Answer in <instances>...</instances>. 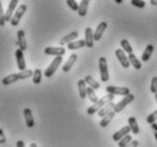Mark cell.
Here are the masks:
<instances>
[{
    "label": "cell",
    "mask_w": 157,
    "mask_h": 147,
    "mask_svg": "<svg viewBox=\"0 0 157 147\" xmlns=\"http://www.w3.org/2000/svg\"><path fill=\"white\" fill-rule=\"evenodd\" d=\"M42 80V71L40 68H36L33 71V75H32V81L34 84H39Z\"/></svg>",
    "instance_id": "83f0119b"
},
{
    "label": "cell",
    "mask_w": 157,
    "mask_h": 147,
    "mask_svg": "<svg viewBox=\"0 0 157 147\" xmlns=\"http://www.w3.org/2000/svg\"><path fill=\"white\" fill-rule=\"evenodd\" d=\"M128 58H129V62H130V64L133 66L136 70H140L141 68V62L138 60L137 58V56L134 55L133 52L132 54H129V56H128Z\"/></svg>",
    "instance_id": "d4e9b609"
},
{
    "label": "cell",
    "mask_w": 157,
    "mask_h": 147,
    "mask_svg": "<svg viewBox=\"0 0 157 147\" xmlns=\"http://www.w3.org/2000/svg\"><path fill=\"white\" fill-rule=\"evenodd\" d=\"M84 81H86V84H89V87H91L92 89H94V90H97V89L100 88V84H99L91 75H86V78H84Z\"/></svg>",
    "instance_id": "4316f807"
},
{
    "label": "cell",
    "mask_w": 157,
    "mask_h": 147,
    "mask_svg": "<svg viewBox=\"0 0 157 147\" xmlns=\"http://www.w3.org/2000/svg\"><path fill=\"white\" fill-rule=\"evenodd\" d=\"M15 57H16V63H17V68L20 71H24L26 68V64H25V60H24V54L23 50H21L20 48L15 52Z\"/></svg>",
    "instance_id": "30bf717a"
},
{
    "label": "cell",
    "mask_w": 157,
    "mask_h": 147,
    "mask_svg": "<svg viewBox=\"0 0 157 147\" xmlns=\"http://www.w3.org/2000/svg\"><path fill=\"white\" fill-rule=\"evenodd\" d=\"M86 81H84V79H81L78 81V95H80V97L82 98V99H84L86 97Z\"/></svg>",
    "instance_id": "7402d4cb"
},
{
    "label": "cell",
    "mask_w": 157,
    "mask_h": 147,
    "mask_svg": "<svg viewBox=\"0 0 157 147\" xmlns=\"http://www.w3.org/2000/svg\"><path fill=\"white\" fill-rule=\"evenodd\" d=\"M151 129H153L154 135H155V138H156V140H157V123L151 124Z\"/></svg>",
    "instance_id": "f35d334b"
},
{
    "label": "cell",
    "mask_w": 157,
    "mask_h": 147,
    "mask_svg": "<svg viewBox=\"0 0 157 147\" xmlns=\"http://www.w3.org/2000/svg\"><path fill=\"white\" fill-rule=\"evenodd\" d=\"M107 94L112 95H120V96H126L130 94V89L126 87H115V86H108L106 88Z\"/></svg>",
    "instance_id": "52a82bcc"
},
{
    "label": "cell",
    "mask_w": 157,
    "mask_h": 147,
    "mask_svg": "<svg viewBox=\"0 0 157 147\" xmlns=\"http://www.w3.org/2000/svg\"><path fill=\"white\" fill-rule=\"evenodd\" d=\"M138 145H139V141H138V140H132V141H131L129 145H126L125 147H138Z\"/></svg>",
    "instance_id": "74e56055"
},
{
    "label": "cell",
    "mask_w": 157,
    "mask_h": 147,
    "mask_svg": "<svg viewBox=\"0 0 157 147\" xmlns=\"http://www.w3.org/2000/svg\"><path fill=\"white\" fill-rule=\"evenodd\" d=\"M156 123H157V122H156Z\"/></svg>",
    "instance_id": "f6af8a7d"
},
{
    "label": "cell",
    "mask_w": 157,
    "mask_h": 147,
    "mask_svg": "<svg viewBox=\"0 0 157 147\" xmlns=\"http://www.w3.org/2000/svg\"><path fill=\"white\" fill-rule=\"evenodd\" d=\"M86 47V42L84 40H74L71 44H67V49L70 50H75V49H81V48Z\"/></svg>",
    "instance_id": "cb8c5ba5"
},
{
    "label": "cell",
    "mask_w": 157,
    "mask_h": 147,
    "mask_svg": "<svg viewBox=\"0 0 157 147\" xmlns=\"http://www.w3.org/2000/svg\"><path fill=\"white\" fill-rule=\"evenodd\" d=\"M121 46H122V50H123L124 52H126V54H132V47H131L130 42L126 39L122 40Z\"/></svg>",
    "instance_id": "f546056e"
},
{
    "label": "cell",
    "mask_w": 157,
    "mask_h": 147,
    "mask_svg": "<svg viewBox=\"0 0 157 147\" xmlns=\"http://www.w3.org/2000/svg\"><path fill=\"white\" fill-rule=\"evenodd\" d=\"M106 29H107L106 22H101V23L98 24V26H97V29H96V31L94 32V41H99V40L101 39L102 34H104V32H105Z\"/></svg>",
    "instance_id": "5bb4252c"
},
{
    "label": "cell",
    "mask_w": 157,
    "mask_h": 147,
    "mask_svg": "<svg viewBox=\"0 0 157 147\" xmlns=\"http://www.w3.org/2000/svg\"><path fill=\"white\" fill-rule=\"evenodd\" d=\"M134 100V96L130 92L129 95H126V96H124V98L122 100H120L117 104H115V107H114V112L115 113H121L124 108L129 105L130 103H132Z\"/></svg>",
    "instance_id": "8992f818"
},
{
    "label": "cell",
    "mask_w": 157,
    "mask_h": 147,
    "mask_svg": "<svg viewBox=\"0 0 157 147\" xmlns=\"http://www.w3.org/2000/svg\"><path fill=\"white\" fill-rule=\"evenodd\" d=\"M131 5L138 8H145L146 2L144 0H131Z\"/></svg>",
    "instance_id": "836d02e7"
},
{
    "label": "cell",
    "mask_w": 157,
    "mask_h": 147,
    "mask_svg": "<svg viewBox=\"0 0 157 147\" xmlns=\"http://www.w3.org/2000/svg\"><path fill=\"white\" fill-rule=\"evenodd\" d=\"M131 141H132V137H131L130 135H126L125 137H123V138L118 141V146H120V147H125L126 145H129Z\"/></svg>",
    "instance_id": "4dcf8cb0"
},
{
    "label": "cell",
    "mask_w": 157,
    "mask_h": 147,
    "mask_svg": "<svg viewBox=\"0 0 157 147\" xmlns=\"http://www.w3.org/2000/svg\"><path fill=\"white\" fill-rule=\"evenodd\" d=\"M114 107H115V104L113 103V102H110V103L106 104L104 107H101L100 110H99L98 115L100 116V118H102V116L106 115L107 113H109L110 111H114Z\"/></svg>",
    "instance_id": "603a6c76"
},
{
    "label": "cell",
    "mask_w": 157,
    "mask_h": 147,
    "mask_svg": "<svg viewBox=\"0 0 157 147\" xmlns=\"http://www.w3.org/2000/svg\"><path fill=\"white\" fill-rule=\"evenodd\" d=\"M128 122H129V127L131 129V132L133 135H138L139 131H140V129H139V124L137 122V119L133 118V116H131V118L128 119Z\"/></svg>",
    "instance_id": "44dd1931"
},
{
    "label": "cell",
    "mask_w": 157,
    "mask_h": 147,
    "mask_svg": "<svg viewBox=\"0 0 157 147\" xmlns=\"http://www.w3.org/2000/svg\"><path fill=\"white\" fill-rule=\"evenodd\" d=\"M62 62H63V56H56L54 60L50 63V65L47 68V70L44 71V76L46 78H51L55 74V72L57 71L58 66H60Z\"/></svg>",
    "instance_id": "3957f363"
},
{
    "label": "cell",
    "mask_w": 157,
    "mask_h": 147,
    "mask_svg": "<svg viewBox=\"0 0 157 147\" xmlns=\"http://www.w3.org/2000/svg\"><path fill=\"white\" fill-rule=\"evenodd\" d=\"M150 91L153 94L157 92V76H154L151 79V83H150Z\"/></svg>",
    "instance_id": "e575fe53"
},
{
    "label": "cell",
    "mask_w": 157,
    "mask_h": 147,
    "mask_svg": "<svg viewBox=\"0 0 157 147\" xmlns=\"http://www.w3.org/2000/svg\"><path fill=\"white\" fill-rule=\"evenodd\" d=\"M33 75V71L31 70H24V71H21L20 73H13V74H9V75L5 76L2 79V84L5 86H8V84H12L18 80H24L28 79V78H31Z\"/></svg>",
    "instance_id": "6da1fadb"
},
{
    "label": "cell",
    "mask_w": 157,
    "mask_h": 147,
    "mask_svg": "<svg viewBox=\"0 0 157 147\" xmlns=\"http://www.w3.org/2000/svg\"><path fill=\"white\" fill-rule=\"evenodd\" d=\"M76 60H78V55L76 54H72L70 57H68V60H67V62L63 65V72H68L72 68V66L75 64V62H76Z\"/></svg>",
    "instance_id": "ac0fdd59"
},
{
    "label": "cell",
    "mask_w": 157,
    "mask_h": 147,
    "mask_svg": "<svg viewBox=\"0 0 157 147\" xmlns=\"http://www.w3.org/2000/svg\"><path fill=\"white\" fill-rule=\"evenodd\" d=\"M26 10H28V6L26 5H20L18 7H17V9L15 10V13H14V15H13L12 20H10V24H12V26H17L18 24H20V21L21 18L23 17V15L26 13Z\"/></svg>",
    "instance_id": "277c9868"
},
{
    "label": "cell",
    "mask_w": 157,
    "mask_h": 147,
    "mask_svg": "<svg viewBox=\"0 0 157 147\" xmlns=\"http://www.w3.org/2000/svg\"><path fill=\"white\" fill-rule=\"evenodd\" d=\"M23 114H24V118H25L26 127H29V128L34 127V119H33V114H32L31 110H30V108H24Z\"/></svg>",
    "instance_id": "2e32d148"
},
{
    "label": "cell",
    "mask_w": 157,
    "mask_h": 147,
    "mask_svg": "<svg viewBox=\"0 0 157 147\" xmlns=\"http://www.w3.org/2000/svg\"><path fill=\"white\" fill-rule=\"evenodd\" d=\"M16 147H25V144H24L23 140H17V143H16Z\"/></svg>",
    "instance_id": "ab89813d"
},
{
    "label": "cell",
    "mask_w": 157,
    "mask_h": 147,
    "mask_svg": "<svg viewBox=\"0 0 157 147\" xmlns=\"http://www.w3.org/2000/svg\"><path fill=\"white\" fill-rule=\"evenodd\" d=\"M17 4H18V0H10V2L8 4L7 10L5 12V22H10L16 8H17Z\"/></svg>",
    "instance_id": "ba28073f"
},
{
    "label": "cell",
    "mask_w": 157,
    "mask_h": 147,
    "mask_svg": "<svg viewBox=\"0 0 157 147\" xmlns=\"http://www.w3.org/2000/svg\"><path fill=\"white\" fill-rule=\"evenodd\" d=\"M17 46L21 50H26L28 49V44H26V38H25V33L23 30H20L17 32Z\"/></svg>",
    "instance_id": "7c38bea8"
},
{
    "label": "cell",
    "mask_w": 157,
    "mask_h": 147,
    "mask_svg": "<svg viewBox=\"0 0 157 147\" xmlns=\"http://www.w3.org/2000/svg\"><path fill=\"white\" fill-rule=\"evenodd\" d=\"M66 4L67 6L71 8L72 10H74V12H78V4L76 2V0H66Z\"/></svg>",
    "instance_id": "d6a6232c"
},
{
    "label": "cell",
    "mask_w": 157,
    "mask_h": 147,
    "mask_svg": "<svg viewBox=\"0 0 157 147\" xmlns=\"http://www.w3.org/2000/svg\"><path fill=\"white\" fill-rule=\"evenodd\" d=\"M150 4L153 6H157V0H150Z\"/></svg>",
    "instance_id": "60d3db41"
},
{
    "label": "cell",
    "mask_w": 157,
    "mask_h": 147,
    "mask_svg": "<svg viewBox=\"0 0 157 147\" xmlns=\"http://www.w3.org/2000/svg\"><path fill=\"white\" fill-rule=\"evenodd\" d=\"M86 97H89L90 102L91 103H94V104L98 100V97H97L96 92H94V89H92L91 87L86 88Z\"/></svg>",
    "instance_id": "f1b7e54d"
},
{
    "label": "cell",
    "mask_w": 157,
    "mask_h": 147,
    "mask_svg": "<svg viewBox=\"0 0 157 147\" xmlns=\"http://www.w3.org/2000/svg\"><path fill=\"white\" fill-rule=\"evenodd\" d=\"M114 1H115V2H116V4H118V5L122 4V2H123V0H114Z\"/></svg>",
    "instance_id": "b9f144b4"
},
{
    "label": "cell",
    "mask_w": 157,
    "mask_h": 147,
    "mask_svg": "<svg viewBox=\"0 0 157 147\" xmlns=\"http://www.w3.org/2000/svg\"><path fill=\"white\" fill-rule=\"evenodd\" d=\"M115 56H116V58L118 60V62L121 63V65L123 66V68H130L129 58L126 57L125 52H123L122 49H116V50H115Z\"/></svg>",
    "instance_id": "9c48e42d"
},
{
    "label": "cell",
    "mask_w": 157,
    "mask_h": 147,
    "mask_svg": "<svg viewBox=\"0 0 157 147\" xmlns=\"http://www.w3.org/2000/svg\"><path fill=\"white\" fill-rule=\"evenodd\" d=\"M153 52H154V46L153 44H148V46L146 47L145 52H144V54H142V56H141L142 62H147V60H149Z\"/></svg>",
    "instance_id": "484cf974"
},
{
    "label": "cell",
    "mask_w": 157,
    "mask_h": 147,
    "mask_svg": "<svg viewBox=\"0 0 157 147\" xmlns=\"http://www.w3.org/2000/svg\"><path fill=\"white\" fill-rule=\"evenodd\" d=\"M89 2L90 0H81V2L78 4V14L81 17L86 15V12H88V7H89Z\"/></svg>",
    "instance_id": "ffe728a7"
},
{
    "label": "cell",
    "mask_w": 157,
    "mask_h": 147,
    "mask_svg": "<svg viewBox=\"0 0 157 147\" xmlns=\"http://www.w3.org/2000/svg\"><path fill=\"white\" fill-rule=\"evenodd\" d=\"M5 12L4 8H2V4H1V0H0V26H4L5 25Z\"/></svg>",
    "instance_id": "d590c367"
},
{
    "label": "cell",
    "mask_w": 157,
    "mask_h": 147,
    "mask_svg": "<svg viewBox=\"0 0 157 147\" xmlns=\"http://www.w3.org/2000/svg\"><path fill=\"white\" fill-rule=\"evenodd\" d=\"M66 49L63 47H47L44 48V54L51 56H63L65 55Z\"/></svg>",
    "instance_id": "8fae6325"
},
{
    "label": "cell",
    "mask_w": 157,
    "mask_h": 147,
    "mask_svg": "<svg viewBox=\"0 0 157 147\" xmlns=\"http://www.w3.org/2000/svg\"><path fill=\"white\" fill-rule=\"evenodd\" d=\"M113 100H114V95L107 94V95H105L102 98L97 100L92 106H90V107L88 108V110H86V113H88L89 115H92V114H94V113H98V111L100 110V108L104 107L106 104L113 102Z\"/></svg>",
    "instance_id": "7a4b0ae2"
},
{
    "label": "cell",
    "mask_w": 157,
    "mask_h": 147,
    "mask_svg": "<svg viewBox=\"0 0 157 147\" xmlns=\"http://www.w3.org/2000/svg\"><path fill=\"white\" fill-rule=\"evenodd\" d=\"M30 147H38V145H36V143H32L31 145H30Z\"/></svg>",
    "instance_id": "7bdbcfd3"
},
{
    "label": "cell",
    "mask_w": 157,
    "mask_h": 147,
    "mask_svg": "<svg viewBox=\"0 0 157 147\" xmlns=\"http://www.w3.org/2000/svg\"><path fill=\"white\" fill-rule=\"evenodd\" d=\"M155 99H156V103H157V92L155 94Z\"/></svg>",
    "instance_id": "ee69618b"
},
{
    "label": "cell",
    "mask_w": 157,
    "mask_h": 147,
    "mask_svg": "<svg viewBox=\"0 0 157 147\" xmlns=\"http://www.w3.org/2000/svg\"><path fill=\"white\" fill-rule=\"evenodd\" d=\"M94 31L91 28H86L84 31V42H86V47L92 48L94 47Z\"/></svg>",
    "instance_id": "4fadbf2b"
},
{
    "label": "cell",
    "mask_w": 157,
    "mask_h": 147,
    "mask_svg": "<svg viewBox=\"0 0 157 147\" xmlns=\"http://www.w3.org/2000/svg\"><path fill=\"white\" fill-rule=\"evenodd\" d=\"M99 72H100V79L102 82H107L109 80V72H108L107 60L105 57L99 58Z\"/></svg>",
    "instance_id": "5b68a950"
},
{
    "label": "cell",
    "mask_w": 157,
    "mask_h": 147,
    "mask_svg": "<svg viewBox=\"0 0 157 147\" xmlns=\"http://www.w3.org/2000/svg\"><path fill=\"white\" fill-rule=\"evenodd\" d=\"M146 121H147V123L150 124V126H151L153 123H156L157 122V110L156 111H154L151 114H149V115L147 116Z\"/></svg>",
    "instance_id": "1f68e13d"
},
{
    "label": "cell",
    "mask_w": 157,
    "mask_h": 147,
    "mask_svg": "<svg viewBox=\"0 0 157 147\" xmlns=\"http://www.w3.org/2000/svg\"><path fill=\"white\" fill-rule=\"evenodd\" d=\"M130 131H131V129H130L129 126L123 127L121 130L116 131L114 135H113V140H114V141H117V143H118V141H120L123 137H125L126 135H130Z\"/></svg>",
    "instance_id": "9a60e30c"
},
{
    "label": "cell",
    "mask_w": 157,
    "mask_h": 147,
    "mask_svg": "<svg viewBox=\"0 0 157 147\" xmlns=\"http://www.w3.org/2000/svg\"><path fill=\"white\" fill-rule=\"evenodd\" d=\"M115 114H116V113H115L114 111H110L109 113H107L105 116H102L101 121H100V123H99V124H100V127H101V128H106L107 126L110 123V121L114 119Z\"/></svg>",
    "instance_id": "d6986e66"
},
{
    "label": "cell",
    "mask_w": 157,
    "mask_h": 147,
    "mask_svg": "<svg viewBox=\"0 0 157 147\" xmlns=\"http://www.w3.org/2000/svg\"><path fill=\"white\" fill-rule=\"evenodd\" d=\"M78 37V31H73L71 32V33H68L67 36L63 37L62 39H60V41H59V44H62V46H64V44H71L72 41H74L76 38Z\"/></svg>",
    "instance_id": "e0dca14e"
},
{
    "label": "cell",
    "mask_w": 157,
    "mask_h": 147,
    "mask_svg": "<svg viewBox=\"0 0 157 147\" xmlns=\"http://www.w3.org/2000/svg\"><path fill=\"white\" fill-rule=\"evenodd\" d=\"M6 143V136L4 133V130L0 128V144H5Z\"/></svg>",
    "instance_id": "8d00e7d4"
}]
</instances>
